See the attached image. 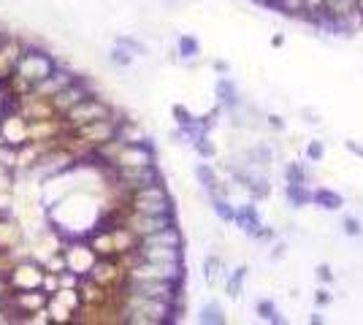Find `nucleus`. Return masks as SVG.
Returning <instances> with one entry per match:
<instances>
[{
	"label": "nucleus",
	"mask_w": 363,
	"mask_h": 325,
	"mask_svg": "<svg viewBox=\"0 0 363 325\" xmlns=\"http://www.w3.org/2000/svg\"><path fill=\"white\" fill-rule=\"evenodd\" d=\"M261 3H266V6H277V0H261Z\"/></svg>",
	"instance_id": "nucleus-41"
},
{
	"label": "nucleus",
	"mask_w": 363,
	"mask_h": 325,
	"mask_svg": "<svg viewBox=\"0 0 363 325\" xmlns=\"http://www.w3.org/2000/svg\"><path fill=\"white\" fill-rule=\"evenodd\" d=\"M323 158H325V146H323V141L312 139V141L306 144V160H309V162H323Z\"/></svg>",
	"instance_id": "nucleus-32"
},
{
	"label": "nucleus",
	"mask_w": 363,
	"mask_h": 325,
	"mask_svg": "<svg viewBox=\"0 0 363 325\" xmlns=\"http://www.w3.org/2000/svg\"><path fill=\"white\" fill-rule=\"evenodd\" d=\"M128 209L142 212V214H177L174 198H171L168 187L163 184V179L133 190V193L128 195Z\"/></svg>",
	"instance_id": "nucleus-1"
},
{
	"label": "nucleus",
	"mask_w": 363,
	"mask_h": 325,
	"mask_svg": "<svg viewBox=\"0 0 363 325\" xmlns=\"http://www.w3.org/2000/svg\"><path fill=\"white\" fill-rule=\"evenodd\" d=\"M14 182H17V171L6 162H0V190H14Z\"/></svg>",
	"instance_id": "nucleus-31"
},
{
	"label": "nucleus",
	"mask_w": 363,
	"mask_h": 325,
	"mask_svg": "<svg viewBox=\"0 0 363 325\" xmlns=\"http://www.w3.org/2000/svg\"><path fill=\"white\" fill-rule=\"evenodd\" d=\"M312 203L320 206L323 212H339L344 206V198H342V193H336V190H331V187H315V190H312Z\"/></svg>",
	"instance_id": "nucleus-16"
},
{
	"label": "nucleus",
	"mask_w": 363,
	"mask_h": 325,
	"mask_svg": "<svg viewBox=\"0 0 363 325\" xmlns=\"http://www.w3.org/2000/svg\"><path fill=\"white\" fill-rule=\"evenodd\" d=\"M255 314H258L261 320H266V323H274V325L285 323V317H280V309H277V304H274L271 298H261V301L255 304Z\"/></svg>",
	"instance_id": "nucleus-24"
},
{
	"label": "nucleus",
	"mask_w": 363,
	"mask_h": 325,
	"mask_svg": "<svg viewBox=\"0 0 363 325\" xmlns=\"http://www.w3.org/2000/svg\"><path fill=\"white\" fill-rule=\"evenodd\" d=\"M214 71H217V74H228V62L217 60L214 62Z\"/></svg>",
	"instance_id": "nucleus-38"
},
{
	"label": "nucleus",
	"mask_w": 363,
	"mask_h": 325,
	"mask_svg": "<svg viewBox=\"0 0 363 325\" xmlns=\"http://www.w3.org/2000/svg\"><path fill=\"white\" fill-rule=\"evenodd\" d=\"M114 43H120V46H125L133 57H149V46H146V41L136 39V36H117L114 39Z\"/></svg>",
	"instance_id": "nucleus-26"
},
{
	"label": "nucleus",
	"mask_w": 363,
	"mask_h": 325,
	"mask_svg": "<svg viewBox=\"0 0 363 325\" xmlns=\"http://www.w3.org/2000/svg\"><path fill=\"white\" fill-rule=\"evenodd\" d=\"M285 198L290 203V209H303L312 203V190L309 184H285Z\"/></svg>",
	"instance_id": "nucleus-21"
},
{
	"label": "nucleus",
	"mask_w": 363,
	"mask_h": 325,
	"mask_svg": "<svg viewBox=\"0 0 363 325\" xmlns=\"http://www.w3.org/2000/svg\"><path fill=\"white\" fill-rule=\"evenodd\" d=\"M309 323L320 325V323H323V317H320V314H309Z\"/></svg>",
	"instance_id": "nucleus-39"
},
{
	"label": "nucleus",
	"mask_w": 363,
	"mask_h": 325,
	"mask_svg": "<svg viewBox=\"0 0 363 325\" xmlns=\"http://www.w3.org/2000/svg\"><path fill=\"white\" fill-rule=\"evenodd\" d=\"M315 301H317V306H325V304H334V296L325 290V287H320L317 290V296H315Z\"/></svg>",
	"instance_id": "nucleus-36"
},
{
	"label": "nucleus",
	"mask_w": 363,
	"mask_h": 325,
	"mask_svg": "<svg viewBox=\"0 0 363 325\" xmlns=\"http://www.w3.org/2000/svg\"><path fill=\"white\" fill-rule=\"evenodd\" d=\"M46 314H49V323H74V314H76V312L68 309L60 298L49 296V301H46Z\"/></svg>",
	"instance_id": "nucleus-22"
},
{
	"label": "nucleus",
	"mask_w": 363,
	"mask_h": 325,
	"mask_svg": "<svg viewBox=\"0 0 363 325\" xmlns=\"http://www.w3.org/2000/svg\"><path fill=\"white\" fill-rule=\"evenodd\" d=\"M6 30H8V27H6V25H3V22H0V36H3V33H6Z\"/></svg>",
	"instance_id": "nucleus-42"
},
{
	"label": "nucleus",
	"mask_w": 363,
	"mask_h": 325,
	"mask_svg": "<svg viewBox=\"0 0 363 325\" xmlns=\"http://www.w3.org/2000/svg\"><path fill=\"white\" fill-rule=\"evenodd\" d=\"M136 258L142 261H160V263H184V247H160V244H139Z\"/></svg>",
	"instance_id": "nucleus-12"
},
{
	"label": "nucleus",
	"mask_w": 363,
	"mask_h": 325,
	"mask_svg": "<svg viewBox=\"0 0 363 325\" xmlns=\"http://www.w3.org/2000/svg\"><path fill=\"white\" fill-rule=\"evenodd\" d=\"M190 144L196 146V152L201 155L203 160H212V158L217 155V146L212 144V139H209V133H201L198 139H193V141H190Z\"/></svg>",
	"instance_id": "nucleus-28"
},
{
	"label": "nucleus",
	"mask_w": 363,
	"mask_h": 325,
	"mask_svg": "<svg viewBox=\"0 0 363 325\" xmlns=\"http://www.w3.org/2000/svg\"><path fill=\"white\" fill-rule=\"evenodd\" d=\"M41 290H43L46 296H52V293H57V290H60V279H57V274H55V271H43Z\"/></svg>",
	"instance_id": "nucleus-33"
},
{
	"label": "nucleus",
	"mask_w": 363,
	"mask_h": 325,
	"mask_svg": "<svg viewBox=\"0 0 363 325\" xmlns=\"http://www.w3.org/2000/svg\"><path fill=\"white\" fill-rule=\"evenodd\" d=\"M62 258H65V268L79 274V277H87L93 263L98 261V255L93 252V247L87 244L84 236H76V239H68L65 247H62Z\"/></svg>",
	"instance_id": "nucleus-6"
},
{
	"label": "nucleus",
	"mask_w": 363,
	"mask_h": 325,
	"mask_svg": "<svg viewBox=\"0 0 363 325\" xmlns=\"http://www.w3.org/2000/svg\"><path fill=\"white\" fill-rule=\"evenodd\" d=\"M342 230H344V236H350V239H361L363 236V225L358 217H344Z\"/></svg>",
	"instance_id": "nucleus-30"
},
{
	"label": "nucleus",
	"mask_w": 363,
	"mask_h": 325,
	"mask_svg": "<svg viewBox=\"0 0 363 325\" xmlns=\"http://www.w3.org/2000/svg\"><path fill=\"white\" fill-rule=\"evenodd\" d=\"M174 52H177L179 60H187V62L198 60V57H201V41L196 39V36H187V33H184V36L177 39V49H174Z\"/></svg>",
	"instance_id": "nucleus-18"
},
{
	"label": "nucleus",
	"mask_w": 363,
	"mask_h": 325,
	"mask_svg": "<svg viewBox=\"0 0 363 325\" xmlns=\"http://www.w3.org/2000/svg\"><path fill=\"white\" fill-rule=\"evenodd\" d=\"M209 203H212V212L217 214L220 223H233L236 206L231 203V195H209Z\"/></svg>",
	"instance_id": "nucleus-23"
},
{
	"label": "nucleus",
	"mask_w": 363,
	"mask_h": 325,
	"mask_svg": "<svg viewBox=\"0 0 363 325\" xmlns=\"http://www.w3.org/2000/svg\"><path fill=\"white\" fill-rule=\"evenodd\" d=\"M22 52H25V39L17 36V33H11V30H6L0 36V84L17 71Z\"/></svg>",
	"instance_id": "nucleus-9"
},
{
	"label": "nucleus",
	"mask_w": 363,
	"mask_h": 325,
	"mask_svg": "<svg viewBox=\"0 0 363 325\" xmlns=\"http://www.w3.org/2000/svg\"><path fill=\"white\" fill-rule=\"evenodd\" d=\"M198 323L203 325H225L228 323V312L222 309L220 301H206L198 312Z\"/></svg>",
	"instance_id": "nucleus-19"
},
{
	"label": "nucleus",
	"mask_w": 363,
	"mask_h": 325,
	"mask_svg": "<svg viewBox=\"0 0 363 325\" xmlns=\"http://www.w3.org/2000/svg\"><path fill=\"white\" fill-rule=\"evenodd\" d=\"M55 68H57V60H55L49 52H43L39 46H30V43H27L25 52H22L20 62H17V71H14V74H20L30 87H36V84H39L41 79H46Z\"/></svg>",
	"instance_id": "nucleus-2"
},
{
	"label": "nucleus",
	"mask_w": 363,
	"mask_h": 325,
	"mask_svg": "<svg viewBox=\"0 0 363 325\" xmlns=\"http://www.w3.org/2000/svg\"><path fill=\"white\" fill-rule=\"evenodd\" d=\"M160 3H168V0H160Z\"/></svg>",
	"instance_id": "nucleus-43"
},
{
	"label": "nucleus",
	"mask_w": 363,
	"mask_h": 325,
	"mask_svg": "<svg viewBox=\"0 0 363 325\" xmlns=\"http://www.w3.org/2000/svg\"><path fill=\"white\" fill-rule=\"evenodd\" d=\"M347 149L352 152V155H358V158H363V146L358 141H347Z\"/></svg>",
	"instance_id": "nucleus-37"
},
{
	"label": "nucleus",
	"mask_w": 363,
	"mask_h": 325,
	"mask_svg": "<svg viewBox=\"0 0 363 325\" xmlns=\"http://www.w3.org/2000/svg\"><path fill=\"white\" fill-rule=\"evenodd\" d=\"M109 62H111L114 68H120V71H128V68H133V65H136V57H133L125 46L114 43V46L109 49Z\"/></svg>",
	"instance_id": "nucleus-25"
},
{
	"label": "nucleus",
	"mask_w": 363,
	"mask_h": 325,
	"mask_svg": "<svg viewBox=\"0 0 363 325\" xmlns=\"http://www.w3.org/2000/svg\"><path fill=\"white\" fill-rule=\"evenodd\" d=\"M43 265L33 258H20L17 263L11 265V271L6 274V287L8 290H36L41 287V279H43Z\"/></svg>",
	"instance_id": "nucleus-5"
},
{
	"label": "nucleus",
	"mask_w": 363,
	"mask_h": 325,
	"mask_svg": "<svg viewBox=\"0 0 363 325\" xmlns=\"http://www.w3.org/2000/svg\"><path fill=\"white\" fill-rule=\"evenodd\" d=\"M225 274H228V271H225V261H222V255L212 252V255H206V258H203V279H206L209 287H214L220 279H225Z\"/></svg>",
	"instance_id": "nucleus-17"
},
{
	"label": "nucleus",
	"mask_w": 363,
	"mask_h": 325,
	"mask_svg": "<svg viewBox=\"0 0 363 325\" xmlns=\"http://www.w3.org/2000/svg\"><path fill=\"white\" fill-rule=\"evenodd\" d=\"M317 279H320L323 284H334V271H331V265L328 263L317 265Z\"/></svg>",
	"instance_id": "nucleus-34"
},
{
	"label": "nucleus",
	"mask_w": 363,
	"mask_h": 325,
	"mask_svg": "<svg viewBox=\"0 0 363 325\" xmlns=\"http://www.w3.org/2000/svg\"><path fill=\"white\" fill-rule=\"evenodd\" d=\"M355 8H358V11L363 14V0H355Z\"/></svg>",
	"instance_id": "nucleus-40"
},
{
	"label": "nucleus",
	"mask_w": 363,
	"mask_h": 325,
	"mask_svg": "<svg viewBox=\"0 0 363 325\" xmlns=\"http://www.w3.org/2000/svg\"><path fill=\"white\" fill-rule=\"evenodd\" d=\"M111 111H114L111 101H106V98H101V95L90 92V95H87V98H81L74 109H68V111L62 114V120H65V127H68V130H74V127L87 125V122L103 120V117H109Z\"/></svg>",
	"instance_id": "nucleus-3"
},
{
	"label": "nucleus",
	"mask_w": 363,
	"mask_h": 325,
	"mask_svg": "<svg viewBox=\"0 0 363 325\" xmlns=\"http://www.w3.org/2000/svg\"><path fill=\"white\" fill-rule=\"evenodd\" d=\"M122 117H125V114L114 109L109 117L95 120V122H87V125H79V127H74L71 133H74V136H76L87 149H98L101 144H106L109 139H114V136H117V125H120Z\"/></svg>",
	"instance_id": "nucleus-4"
},
{
	"label": "nucleus",
	"mask_w": 363,
	"mask_h": 325,
	"mask_svg": "<svg viewBox=\"0 0 363 325\" xmlns=\"http://www.w3.org/2000/svg\"><path fill=\"white\" fill-rule=\"evenodd\" d=\"M90 279L95 284H101L106 290H117V287H125V279H128V274H125V265L117 261V258H98L93 268H90V274H87Z\"/></svg>",
	"instance_id": "nucleus-8"
},
{
	"label": "nucleus",
	"mask_w": 363,
	"mask_h": 325,
	"mask_svg": "<svg viewBox=\"0 0 363 325\" xmlns=\"http://www.w3.org/2000/svg\"><path fill=\"white\" fill-rule=\"evenodd\" d=\"M74 79H76V74H74V71H68V68H60V65H57V68H55L46 79H41L33 90H36L39 95H43V98H52V95H57V92H60L62 87H68Z\"/></svg>",
	"instance_id": "nucleus-14"
},
{
	"label": "nucleus",
	"mask_w": 363,
	"mask_h": 325,
	"mask_svg": "<svg viewBox=\"0 0 363 325\" xmlns=\"http://www.w3.org/2000/svg\"><path fill=\"white\" fill-rule=\"evenodd\" d=\"M155 162H158V152L146 139L139 144H125L109 165L111 168H142V165H155Z\"/></svg>",
	"instance_id": "nucleus-7"
},
{
	"label": "nucleus",
	"mask_w": 363,
	"mask_h": 325,
	"mask_svg": "<svg viewBox=\"0 0 363 325\" xmlns=\"http://www.w3.org/2000/svg\"><path fill=\"white\" fill-rule=\"evenodd\" d=\"M214 95H217V106H220L225 114L242 109V92H239V84L231 79V76H220L217 84H214Z\"/></svg>",
	"instance_id": "nucleus-11"
},
{
	"label": "nucleus",
	"mask_w": 363,
	"mask_h": 325,
	"mask_svg": "<svg viewBox=\"0 0 363 325\" xmlns=\"http://www.w3.org/2000/svg\"><path fill=\"white\" fill-rule=\"evenodd\" d=\"M285 182L287 184H309V171L303 168V162L293 160L285 165Z\"/></svg>",
	"instance_id": "nucleus-27"
},
{
	"label": "nucleus",
	"mask_w": 363,
	"mask_h": 325,
	"mask_svg": "<svg viewBox=\"0 0 363 325\" xmlns=\"http://www.w3.org/2000/svg\"><path fill=\"white\" fill-rule=\"evenodd\" d=\"M285 255H287V244H285V242H277V244H274V249H271V255H268V258H271V261H282Z\"/></svg>",
	"instance_id": "nucleus-35"
},
{
	"label": "nucleus",
	"mask_w": 363,
	"mask_h": 325,
	"mask_svg": "<svg viewBox=\"0 0 363 325\" xmlns=\"http://www.w3.org/2000/svg\"><path fill=\"white\" fill-rule=\"evenodd\" d=\"M25 242V230L14 214H0V252H14Z\"/></svg>",
	"instance_id": "nucleus-13"
},
{
	"label": "nucleus",
	"mask_w": 363,
	"mask_h": 325,
	"mask_svg": "<svg viewBox=\"0 0 363 325\" xmlns=\"http://www.w3.org/2000/svg\"><path fill=\"white\" fill-rule=\"evenodd\" d=\"M303 6H306V0H277V6H274V8H280L285 17H296V20H301Z\"/></svg>",
	"instance_id": "nucleus-29"
},
{
	"label": "nucleus",
	"mask_w": 363,
	"mask_h": 325,
	"mask_svg": "<svg viewBox=\"0 0 363 325\" xmlns=\"http://www.w3.org/2000/svg\"><path fill=\"white\" fill-rule=\"evenodd\" d=\"M247 277H249V268L247 265H239V268H233L231 274H225V293L231 296V298H239L244 293V282H247Z\"/></svg>",
	"instance_id": "nucleus-20"
},
{
	"label": "nucleus",
	"mask_w": 363,
	"mask_h": 325,
	"mask_svg": "<svg viewBox=\"0 0 363 325\" xmlns=\"http://www.w3.org/2000/svg\"><path fill=\"white\" fill-rule=\"evenodd\" d=\"M233 225H236L242 233H247V236H255V233H258V228L263 225L258 206H255L252 201L239 203V206H236V212H233Z\"/></svg>",
	"instance_id": "nucleus-15"
},
{
	"label": "nucleus",
	"mask_w": 363,
	"mask_h": 325,
	"mask_svg": "<svg viewBox=\"0 0 363 325\" xmlns=\"http://www.w3.org/2000/svg\"><path fill=\"white\" fill-rule=\"evenodd\" d=\"M93 92V84L87 79H81V76H76V79L71 81L68 87H62L57 95H52L49 101H52V109H55V114H65L68 109H74L76 103L81 101V98H87Z\"/></svg>",
	"instance_id": "nucleus-10"
}]
</instances>
